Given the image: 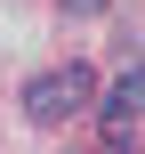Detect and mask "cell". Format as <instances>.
Masks as SVG:
<instances>
[{
	"instance_id": "7a4b0ae2",
	"label": "cell",
	"mask_w": 145,
	"mask_h": 154,
	"mask_svg": "<svg viewBox=\"0 0 145 154\" xmlns=\"http://www.w3.org/2000/svg\"><path fill=\"white\" fill-rule=\"evenodd\" d=\"M97 122H105V146H129V138H137V122H145V65H129V73L105 89V114H97Z\"/></svg>"
},
{
	"instance_id": "6da1fadb",
	"label": "cell",
	"mask_w": 145,
	"mask_h": 154,
	"mask_svg": "<svg viewBox=\"0 0 145 154\" xmlns=\"http://www.w3.org/2000/svg\"><path fill=\"white\" fill-rule=\"evenodd\" d=\"M89 97H97V73H89V65H48V73H32V81H24V114H32L40 130L73 122Z\"/></svg>"
},
{
	"instance_id": "3957f363",
	"label": "cell",
	"mask_w": 145,
	"mask_h": 154,
	"mask_svg": "<svg viewBox=\"0 0 145 154\" xmlns=\"http://www.w3.org/2000/svg\"><path fill=\"white\" fill-rule=\"evenodd\" d=\"M65 8H73V16H97V8H105V0H65Z\"/></svg>"
}]
</instances>
